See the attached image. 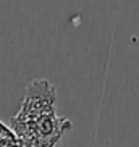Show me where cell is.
<instances>
[{
  "label": "cell",
  "mask_w": 139,
  "mask_h": 147,
  "mask_svg": "<svg viewBox=\"0 0 139 147\" xmlns=\"http://www.w3.org/2000/svg\"><path fill=\"white\" fill-rule=\"evenodd\" d=\"M57 89L47 79H34L26 87V94L20 107V112L10 118V125H20L39 120L55 112Z\"/></svg>",
  "instance_id": "obj_1"
}]
</instances>
